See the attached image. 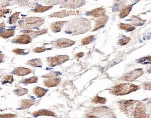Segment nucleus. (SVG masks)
I'll return each mask as SVG.
<instances>
[{
  "instance_id": "36",
  "label": "nucleus",
  "mask_w": 151,
  "mask_h": 118,
  "mask_svg": "<svg viewBox=\"0 0 151 118\" xmlns=\"http://www.w3.org/2000/svg\"><path fill=\"white\" fill-rule=\"evenodd\" d=\"M145 104V108L147 113L149 115L151 118V99L149 100V101Z\"/></svg>"
},
{
  "instance_id": "22",
  "label": "nucleus",
  "mask_w": 151,
  "mask_h": 118,
  "mask_svg": "<svg viewBox=\"0 0 151 118\" xmlns=\"http://www.w3.org/2000/svg\"><path fill=\"white\" fill-rule=\"evenodd\" d=\"M15 30L13 29H7L4 31H0V37L4 39H7L11 37L14 36Z\"/></svg>"
},
{
  "instance_id": "45",
  "label": "nucleus",
  "mask_w": 151,
  "mask_h": 118,
  "mask_svg": "<svg viewBox=\"0 0 151 118\" xmlns=\"http://www.w3.org/2000/svg\"><path fill=\"white\" fill-rule=\"evenodd\" d=\"M6 26V25L4 22L0 23V30L2 29H5Z\"/></svg>"
},
{
  "instance_id": "30",
  "label": "nucleus",
  "mask_w": 151,
  "mask_h": 118,
  "mask_svg": "<svg viewBox=\"0 0 151 118\" xmlns=\"http://www.w3.org/2000/svg\"><path fill=\"white\" fill-rule=\"evenodd\" d=\"M38 80V77L33 76L28 78H26L24 80H22L21 82L25 84H33V83H37Z\"/></svg>"
},
{
  "instance_id": "19",
  "label": "nucleus",
  "mask_w": 151,
  "mask_h": 118,
  "mask_svg": "<svg viewBox=\"0 0 151 118\" xmlns=\"http://www.w3.org/2000/svg\"><path fill=\"white\" fill-rule=\"evenodd\" d=\"M32 115L34 117H38L39 116H51L55 117V114L54 112L51 111L46 110V109H41L39 110L33 112L32 114Z\"/></svg>"
},
{
  "instance_id": "44",
  "label": "nucleus",
  "mask_w": 151,
  "mask_h": 118,
  "mask_svg": "<svg viewBox=\"0 0 151 118\" xmlns=\"http://www.w3.org/2000/svg\"><path fill=\"white\" fill-rule=\"evenodd\" d=\"M84 55V53L83 52H79L78 53L76 54V57L78 58H80L83 57Z\"/></svg>"
},
{
  "instance_id": "46",
  "label": "nucleus",
  "mask_w": 151,
  "mask_h": 118,
  "mask_svg": "<svg viewBox=\"0 0 151 118\" xmlns=\"http://www.w3.org/2000/svg\"><path fill=\"white\" fill-rule=\"evenodd\" d=\"M147 71H148L149 73H151V66H149V68H147Z\"/></svg>"
},
{
  "instance_id": "25",
  "label": "nucleus",
  "mask_w": 151,
  "mask_h": 118,
  "mask_svg": "<svg viewBox=\"0 0 151 118\" xmlns=\"http://www.w3.org/2000/svg\"><path fill=\"white\" fill-rule=\"evenodd\" d=\"M131 21L132 22H131V24H130L131 25L138 26L143 25L146 22V20H143L139 17L134 16H132V17Z\"/></svg>"
},
{
  "instance_id": "21",
  "label": "nucleus",
  "mask_w": 151,
  "mask_h": 118,
  "mask_svg": "<svg viewBox=\"0 0 151 118\" xmlns=\"http://www.w3.org/2000/svg\"><path fill=\"white\" fill-rule=\"evenodd\" d=\"M48 90L40 87H36L33 90V93L37 98H41L44 96L48 92Z\"/></svg>"
},
{
  "instance_id": "17",
  "label": "nucleus",
  "mask_w": 151,
  "mask_h": 118,
  "mask_svg": "<svg viewBox=\"0 0 151 118\" xmlns=\"http://www.w3.org/2000/svg\"><path fill=\"white\" fill-rule=\"evenodd\" d=\"M67 21H62L55 22L52 23L50 26L51 30L52 32L58 33L61 31L62 28H63L65 25L68 23Z\"/></svg>"
},
{
  "instance_id": "37",
  "label": "nucleus",
  "mask_w": 151,
  "mask_h": 118,
  "mask_svg": "<svg viewBox=\"0 0 151 118\" xmlns=\"http://www.w3.org/2000/svg\"><path fill=\"white\" fill-rule=\"evenodd\" d=\"M130 40L131 39L129 37H125V38H122L119 40L118 44L120 45H124L127 44L130 42Z\"/></svg>"
},
{
  "instance_id": "39",
  "label": "nucleus",
  "mask_w": 151,
  "mask_h": 118,
  "mask_svg": "<svg viewBox=\"0 0 151 118\" xmlns=\"http://www.w3.org/2000/svg\"><path fill=\"white\" fill-rule=\"evenodd\" d=\"M11 5V2L7 1H0V9H3V8L9 6Z\"/></svg>"
},
{
  "instance_id": "42",
  "label": "nucleus",
  "mask_w": 151,
  "mask_h": 118,
  "mask_svg": "<svg viewBox=\"0 0 151 118\" xmlns=\"http://www.w3.org/2000/svg\"><path fill=\"white\" fill-rule=\"evenodd\" d=\"M10 9H6V8H3V9H0V17H3L5 14L9 13Z\"/></svg>"
},
{
  "instance_id": "31",
  "label": "nucleus",
  "mask_w": 151,
  "mask_h": 118,
  "mask_svg": "<svg viewBox=\"0 0 151 118\" xmlns=\"http://www.w3.org/2000/svg\"><path fill=\"white\" fill-rule=\"evenodd\" d=\"M107 100L105 98L96 96L93 98L92 102L95 104H104L106 103Z\"/></svg>"
},
{
  "instance_id": "27",
  "label": "nucleus",
  "mask_w": 151,
  "mask_h": 118,
  "mask_svg": "<svg viewBox=\"0 0 151 118\" xmlns=\"http://www.w3.org/2000/svg\"><path fill=\"white\" fill-rule=\"evenodd\" d=\"M20 14V12H16L11 16L8 19V23L9 24H15L19 19V16Z\"/></svg>"
},
{
  "instance_id": "28",
  "label": "nucleus",
  "mask_w": 151,
  "mask_h": 118,
  "mask_svg": "<svg viewBox=\"0 0 151 118\" xmlns=\"http://www.w3.org/2000/svg\"><path fill=\"white\" fill-rule=\"evenodd\" d=\"M52 8V6H37L36 8H34V9H32L33 12L35 13H42L51 9Z\"/></svg>"
},
{
  "instance_id": "20",
  "label": "nucleus",
  "mask_w": 151,
  "mask_h": 118,
  "mask_svg": "<svg viewBox=\"0 0 151 118\" xmlns=\"http://www.w3.org/2000/svg\"><path fill=\"white\" fill-rule=\"evenodd\" d=\"M25 34H27L30 35L31 38H35L36 37H38L39 35H42L44 34H46L48 32V30L46 29H45L41 30L40 31H34L32 30H26L25 31Z\"/></svg>"
},
{
  "instance_id": "38",
  "label": "nucleus",
  "mask_w": 151,
  "mask_h": 118,
  "mask_svg": "<svg viewBox=\"0 0 151 118\" xmlns=\"http://www.w3.org/2000/svg\"><path fill=\"white\" fill-rule=\"evenodd\" d=\"M25 49H19V48H15L12 50V51L14 54L19 55H24L26 54L25 53Z\"/></svg>"
},
{
  "instance_id": "43",
  "label": "nucleus",
  "mask_w": 151,
  "mask_h": 118,
  "mask_svg": "<svg viewBox=\"0 0 151 118\" xmlns=\"http://www.w3.org/2000/svg\"><path fill=\"white\" fill-rule=\"evenodd\" d=\"M4 60H5V55H4V54L0 52V64L4 63Z\"/></svg>"
},
{
  "instance_id": "8",
  "label": "nucleus",
  "mask_w": 151,
  "mask_h": 118,
  "mask_svg": "<svg viewBox=\"0 0 151 118\" xmlns=\"http://www.w3.org/2000/svg\"><path fill=\"white\" fill-rule=\"evenodd\" d=\"M70 59L68 55H58L54 57H49L47 59L48 66L54 67L68 61Z\"/></svg>"
},
{
  "instance_id": "9",
  "label": "nucleus",
  "mask_w": 151,
  "mask_h": 118,
  "mask_svg": "<svg viewBox=\"0 0 151 118\" xmlns=\"http://www.w3.org/2000/svg\"><path fill=\"white\" fill-rule=\"evenodd\" d=\"M76 42L68 38H60L55 41L53 43L54 47L57 48H65L73 46Z\"/></svg>"
},
{
  "instance_id": "16",
  "label": "nucleus",
  "mask_w": 151,
  "mask_h": 118,
  "mask_svg": "<svg viewBox=\"0 0 151 118\" xmlns=\"http://www.w3.org/2000/svg\"><path fill=\"white\" fill-rule=\"evenodd\" d=\"M61 79L60 78L47 79L43 81L44 86L48 88H52L57 87L60 84Z\"/></svg>"
},
{
  "instance_id": "6",
  "label": "nucleus",
  "mask_w": 151,
  "mask_h": 118,
  "mask_svg": "<svg viewBox=\"0 0 151 118\" xmlns=\"http://www.w3.org/2000/svg\"><path fill=\"white\" fill-rule=\"evenodd\" d=\"M132 118H151L147 113L144 103L138 100L133 112Z\"/></svg>"
},
{
  "instance_id": "32",
  "label": "nucleus",
  "mask_w": 151,
  "mask_h": 118,
  "mask_svg": "<svg viewBox=\"0 0 151 118\" xmlns=\"http://www.w3.org/2000/svg\"><path fill=\"white\" fill-rule=\"evenodd\" d=\"M61 73L60 72L58 71H52L49 73L45 74L42 76V78H46V79H51V78H57L58 76L60 75Z\"/></svg>"
},
{
  "instance_id": "2",
  "label": "nucleus",
  "mask_w": 151,
  "mask_h": 118,
  "mask_svg": "<svg viewBox=\"0 0 151 118\" xmlns=\"http://www.w3.org/2000/svg\"><path fill=\"white\" fill-rule=\"evenodd\" d=\"M139 85L132 83H120L109 89V92L115 95H124L140 89Z\"/></svg>"
},
{
  "instance_id": "18",
  "label": "nucleus",
  "mask_w": 151,
  "mask_h": 118,
  "mask_svg": "<svg viewBox=\"0 0 151 118\" xmlns=\"http://www.w3.org/2000/svg\"><path fill=\"white\" fill-rule=\"evenodd\" d=\"M19 109H26L33 106L35 103V101L32 100L22 99L19 102Z\"/></svg>"
},
{
  "instance_id": "47",
  "label": "nucleus",
  "mask_w": 151,
  "mask_h": 118,
  "mask_svg": "<svg viewBox=\"0 0 151 118\" xmlns=\"http://www.w3.org/2000/svg\"><path fill=\"white\" fill-rule=\"evenodd\" d=\"M2 90V88H0V90Z\"/></svg>"
},
{
  "instance_id": "26",
  "label": "nucleus",
  "mask_w": 151,
  "mask_h": 118,
  "mask_svg": "<svg viewBox=\"0 0 151 118\" xmlns=\"http://www.w3.org/2000/svg\"><path fill=\"white\" fill-rule=\"evenodd\" d=\"M119 26L120 29L123 30L127 32H131L135 29V27L131 25L130 24L121 23L119 24Z\"/></svg>"
},
{
  "instance_id": "13",
  "label": "nucleus",
  "mask_w": 151,
  "mask_h": 118,
  "mask_svg": "<svg viewBox=\"0 0 151 118\" xmlns=\"http://www.w3.org/2000/svg\"><path fill=\"white\" fill-rule=\"evenodd\" d=\"M106 11L105 8H98L87 12V16H92L95 18H100L106 16Z\"/></svg>"
},
{
  "instance_id": "15",
  "label": "nucleus",
  "mask_w": 151,
  "mask_h": 118,
  "mask_svg": "<svg viewBox=\"0 0 151 118\" xmlns=\"http://www.w3.org/2000/svg\"><path fill=\"white\" fill-rule=\"evenodd\" d=\"M109 17L108 16H105L103 17L98 18L95 19V24L94 26V29L92 30V32L97 31L98 30L104 27L106 22L108 21Z\"/></svg>"
},
{
  "instance_id": "35",
  "label": "nucleus",
  "mask_w": 151,
  "mask_h": 118,
  "mask_svg": "<svg viewBox=\"0 0 151 118\" xmlns=\"http://www.w3.org/2000/svg\"><path fill=\"white\" fill-rule=\"evenodd\" d=\"M14 81V76L12 75H7L4 78V81L3 84H6V83H12Z\"/></svg>"
},
{
  "instance_id": "34",
  "label": "nucleus",
  "mask_w": 151,
  "mask_h": 118,
  "mask_svg": "<svg viewBox=\"0 0 151 118\" xmlns=\"http://www.w3.org/2000/svg\"><path fill=\"white\" fill-rule=\"evenodd\" d=\"M51 49H48L46 47H45V46H42V47H38L34 48L33 50V52H34L35 53H42V52H45L46 51L48 50H51Z\"/></svg>"
},
{
  "instance_id": "41",
  "label": "nucleus",
  "mask_w": 151,
  "mask_h": 118,
  "mask_svg": "<svg viewBox=\"0 0 151 118\" xmlns=\"http://www.w3.org/2000/svg\"><path fill=\"white\" fill-rule=\"evenodd\" d=\"M142 87L145 90H151V82H147L142 84Z\"/></svg>"
},
{
  "instance_id": "5",
  "label": "nucleus",
  "mask_w": 151,
  "mask_h": 118,
  "mask_svg": "<svg viewBox=\"0 0 151 118\" xmlns=\"http://www.w3.org/2000/svg\"><path fill=\"white\" fill-rule=\"evenodd\" d=\"M138 102V100H121L118 102V104L121 111L129 117L132 118L133 112Z\"/></svg>"
},
{
  "instance_id": "1",
  "label": "nucleus",
  "mask_w": 151,
  "mask_h": 118,
  "mask_svg": "<svg viewBox=\"0 0 151 118\" xmlns=\"http://www.w3.org/2000/svg\"><path fill=\"white\" fill-rule=\"evenodd\" d=\"M65 33L77 35L86 32L90 29V23L86 19L80 18L76 19V21L70 23Z\"/></svg>"
},
{
  "instance_id": "33",
  "label": "nucleus",
  "mask_w": 151,
  "mask_h": 118,
  "mask_svg": "<svg viewBox=\"0 0 151 118\" xmlns=\"http://www.w3.org/2000/svg\"><path fill=\"white\" fill-rule=\"evenodd\" d=\"M95 36L94 35H90L87 37L85 38H83L81 42V44L82 45H89L90 43H92L94 40Z\"/></svg>"
},
{
  "instance_id": "40",
  "label": "nucleus",
  "mask_w": 151,
  "mask_h": 118,
  "mask_svg": "<svg viewBox=\"0 0 151 118\" xmlns=\"http://www.w3.org/2000/svg\"><path fill=\"white\" fill-rule=\"evenodd\" d=\"M17 115L12 114H0V118H16Z\"/></svg>"
},
{
  "instance_id": "11",
  "label": "nucleus",
  "mask_w": 151,
  "mask_h": 118,
  "mask_svg": "<svg viewBox=\"0 0 151 118\" xmlns=\"http://www.w3.org/2000/svg\"><path fill=\"white\" fill-rule=\"evenodd\" d=\"M32 41V38L27 34H23L21 35H17L15 38L11 40L12 43L19 44V45H27L31 43Z\"/></svg>"
},
{
  "instance_id": "3",
  "label": "nucleus",
  "mask_w": 151,
  "mask_h": 118,
  "mask_svg": "<svg viewBox=\"0 0 151 118\" xmlns=\"http://www.w3.org/2000/svg\"><path fill=\"white\" fill-rule=\"evenodd\" d=\"M85 118H117L114 112L106 106L94 108L85 115Z\"/></svg>"
},
{
  "instance_id": "7",
  "label": "nucleus",
  "mask_w": 151,
  "mask_h": 118,
  "mask_svg": "<svg viewBox=\"0 0 151 118\" xmlns=\"http://www.w3.org/2000/svg\"><path fill=\"white\" fill-rule=\"evenodd\" d=\"M144 73V72L142 69H134L125 74L120 78V80L125 81H133L139 77L141 76Z\"/></svg>"
},
{
  "instance_id": "14",
  "label": "nucleus",
  "mask_w": 151,
  "mask_h": 118,
  "mask_svg": "<svg viewBox=\"0 0 151 118\" xmlns=\"http://www.w3.org/2000/svg\"><path fill=\"white\" fill-rule=\"evenodd\" d=\"M32 72V71L28 68H24V67H17L13 70L12 72V73L14 74V75H17V76H23L28 75Z\"/></svg>"
},
{
  "instance_id": "29",
  "label": "nucleus",
  "mask_w": 151,
  "mask_h": 118,
  "mask_svg": "<svg viewBox=\"0 0 151 118\" xmlns=\"http://www.w3.org/2000/svg\"><path fill=\"white\" fill-rule=\"evenodd\" d=\"M28 92V89L23 88H19L18 89L14 90V93L17 97H20V96L25 95L27 94Z\"/></svg>"
},
{
  "instance_id": "4",
  "label": "nucleus",
  "mask_w": 151,
  "mask_h": 118,
  "mask_svg": "<svg viewBox=\"0 0 151 118\" xmlns=\"http://www.w3.org/2000/svg\"><path fill=\"white\" fill-rule=\"evenodd\" d=\"M45 20L40 17H29L23 19L19 22V27L22 29L32 30L44 24Z\"/></svg>"
},
{
  "instance_id": "23",
  "label": "nucleus",
  "mask_w": 151,
  "mask_h": 118,
  "mask_svg": "<svg viewBox=\"0 0 151 118\" xmlns=\"http://www.w3.org/2000/svg\"><path fill=\"white\" fill-rule=\"evenodd\" d=\"M34 68H42L43 63L40 59H34L28 61L26 64Z\"/></svg>"
},
{
  "instance_id": "12",
  "label": "nucleus",
  "mask_w": 151,
  "mask_h": 118,
  "mask_svg": "<svg viewBox=\"0 0 151 118\" xmlns=\"http://www.w3.org/2000/svg\"><path fill=\"white\" fill-rule=\"evenodd\" d=\"M85 1H66L63 4L61 7L68 9H76L85 5Z\"/></svg>"
},
{
  "instance_id": "24",
  "label": "nucleus",
  "mask_w": 151,
  "mask_h": 118,
  "mask_svg": "<svg viewBox=\"0 0 151 118\" xmlns=\"http://www.w3.org/2000/svg\"><path fill=\"white\" fill-rule=\"evenodd\" d=\"M133 5H129L123 7L120 11V13L119 14V16L121 18H123L127 17L128 14H129L130 12L131 11Z\"/></svg>"
},
{
  "instance_id": "10",
  "label": "nucleus",
  "mask_w": 151,
  "mask_h": 118,
  "mask_svg": "<svg viewBox=\"0 0 151 118\" xmlns=\"http://www.w3.org/2000/svg\"><path fill=\"white\" fill-rule=\"evenodd\" d=\"M80 13L79 11H74V10H64L61 11L54 12L51 15L50 17H56V18H63L71 16H77Z\"/></svg>"
}]
</instances>
